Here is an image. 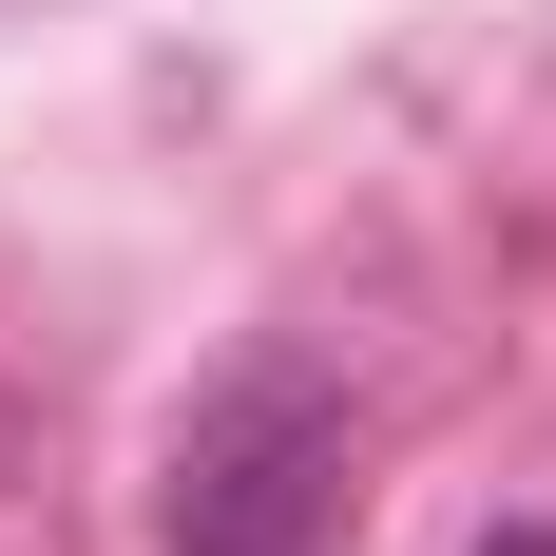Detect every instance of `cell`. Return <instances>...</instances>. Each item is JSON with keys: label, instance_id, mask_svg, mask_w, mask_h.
I'll list each match as a JSON object with an SVG mask.
<instances>
[{"label": "cell", "instance_id": "6da1fadb", "mask_svg": "<svg viewBox=\"0 0 556 556\" xmlns=\"http://www.w3.org/2000/svg\"><path fill=\"white\" fill-rule=\"evenodd\" d=\"M345 538V403L307 365H230L173 422V556H327Z\"/></svg>", "mask_w": 556, "mask_h": 556}, {"label": "cell", "instance_id": "7a4b0ae2", "mask_svg": "<svg viewBox=\"0 0 556 556\" xmlns=\"http://www.w3.org/2000/svg\"><path fill=\"white\" fill-rule=\"evenodd\" d=\"M480 556H556V518H500V538H480Z\"/></svg>", "mask_w": 556, "mask_h": 556}]
</instances>
